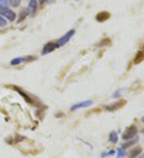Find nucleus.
Instances as JSON below:
<instances>
[{"mask_svg": "<svg viewBox=\"0 0 144 158\" xmlns=\"http://www.w3.org/2000/svg\"><path fill=\"white\" fill-rule=\"evenodd\" d=\"M7 23L6 19L0 15V27H4L5 26H7Z\"/></svg>", "mask_w": 144, "mask_h": 158, "instance_id": "nucleus-19", "label": "nucleus"}, {"mask_svg": "<svg viewBox=\"0 0 144 158\" xmlns=\"http://www.w3.org/2000/svg\"><path fill=\"white\" fill-rule=\"evenodd\" d=\"M142 122H144V117H143V118H142Z\"/></svg>", "mask_w": 144, "mask_h": 158, "instance_id": "nucleus-23", "label": "nucleus"}, {"mask_svg": "<svg viewBox=\"0 0 144 158\" xmlns=\"http://www.w3.org/2000/svg\"><path fill=\"white\" fill-rule=\"evenodd\" d=\"M137 133H138V129L135 125H133L126 129L122 137H123V140H130V139H132L134 137H136Z\"/></svg>", "mask_w": 144, "mask_h": 158, "instance_id": "nucleus-1", "label": "nucleus"}, {"mask_svg": "<svg viewBox=\"0 0 144 158\" xmlns=\"http://www.w3.org/2000/svg\"><path fill=\"white\" fill-rule=\"evenodd\" d=\"M9 2L8 0H0V10L5 7H7Z\"/></svg>", "mask_w": 144, "mask_h": 158, "instance_id": "nucleus-16", "label": "nucleus"}, {"mask_svg": "<svg viewBox=\"0 0 144 158\" xmlns=\"http://www.w3.org/2000/svg\"><path fill=\"white\" fill-rule=\"evenodd\" d=\"M59 47V45L56 43L54 42H50V43H46L44 46H43V49L42 50V55H45V54H47L49 53L54 51L56 48Z\"/></svg>", "mask_w": 144, "mask_h": 158, "instance_id": "nucleus-5", "label": "nucleus"}, {"mask_svg": "<svg viewBox=\"0 0 144 158\" xmlns=\"http://www.w3.org/2000/svg\"><path fill=\"white\" fill-rule=\"evenodd\" d=\"M37 8H38V3H37L36 0H30L28 5V9H27L29 14L35 15V12L37 11Z\"/></svg>", "mask_w": 144, "mask_h": 158, "instance_id": "nucleus-9", "label": "nucleus"}, {"mask_svg": "<svg viewBox=\"0 0 144 158\" xmlns=\"http://www.w3.org/2000/svg\"><path fill=\"white\" fill-rule=\"evenodd\" d=\"M0 14H1V15L6 17L11 22L15 21L16 19V14L13 10H10L9 8L7 7H5L3 9H2V10H0Z\"/></svg>", "mask_w": 144, "mask_h": 158, "instance_id": "nucleus-4", "label": "nucleus"}, {"mask_svg": "<svg viewBox=\"0 0 144 158\" xmlns=\"http://www.w3.org/2000/svg\"><path fill=\"white\" fill-rule=\"evenodd\" d=\"M113 154H115V151L111 150L107 152H103V153L102 154V156L103 157H105V156H111V155H113Z\"/></svg>", "mask_w": 144, "mask_h": 158, "instance_id": "nucleus-20", "label": "nucleus"}, {"mask_svg": "<svg viewBox=\"0 0 144 158\" xmlns=\"http://www.w3.org/2000/svg\"><path fill=\"white\" fill-rule=\"evenodd\" d=\"M93 104V102L91 100L88 101H85V102H80V103H78V104L74 105L72 107H71V111H74V110H76L80 108H86V107H88V106H90Z\"/></svg>", "mask_w": 144, "mask_h": 158, "instance_id": "nucleus-7", "label": "nucleus"}, {"mask_svg": "<svg viewBox=\"0 0 144 158\" xmlns=\"http://www.w3.org/2000/svg\"><path fill=\"white\" fill-rule=\"evenodd\" d=\"M14 89H15V90L17 91L18 93H19V94L22 95V96H23V98H24V99H25V100H26V102H28V103H31V104H33L32 99H31V98H30V97H29L28 95H27V94H26V93L24 92V91H23L21 89H20V88H18V87H16V86L14 87Z\"/></svg>", "mask_w": 144, "mask_h": 158, "instance_id": "nucleus-10", "label": "nucleus"}, {"mask_svg": "<svg viewBox=\"0 0 144 158\" xmlns=\"http://www.w3.org/2000/svg\"><path fill=\"white\" fill-rule=\"evenodd\" d=\"M125 151L124 149H123V148H119V151H118V156L117 158H122L123 157V156H125Z\"/></svg>", "mask_w": 144, "mask_h": 158, "instance_id": "nucleus-18", "label": "nucleus"}, {"mask_svg": "<svg viewBox=\"0 0 144 158\" xmlns=\"http://www.w3.org/2000/svg\"><path fill=\"white\" fill-rule=\"evenodd\" d=\"M138 141V137H134V138L132 139V140H131V141H129L128 142H126L124 143L123 145H122V148L123 149H127V148H130L131 146H132V145H134V144H136L137 142Z\"/></svg>", "mask_w": 144, "mask_h": 158, "instance_id": "nucleus-11", "label": "nucleus"}, {"mask_svg": "<svg viewBox=\"0 0 144 158\" xmlns=\"http://www.w3.org/2000/svg\"><path fill=\"white\" fill-rule=\"evenodd\" d=\"M142 133H144V129H142Z\"/></svg>", "mask_w": 144, "mask_h": 158, "instance_id": "nucleus-24", "label": "nucleus"}, {"mask_svg": "<svg viewBox=\"0 0 144 158\" xmlns=\"http://www.w3.org/2000/svg\"><path fill=\"white\" fill-rule=\"evenodd\" d=\"M22 0H10V2L11 4V6L14 7H17L19 6V4L21 2Z\"/></svg>", "mask_w": 144, "mask_h": 158, "instance_id": "nucleus-17", "label": "nucleus"}, {"mask_svg": "<svg viewBox=\"0 0 144 158\" xmlns=\"http://www.w3.org/2000/svg\"><path fill=\"white\" fill-rule=\"evenodd\" d=\"M139 158H144V154L141 155V156H139Z\"/></svg>", "mask_w": 144, "mask_h": 158, "instance_id": "nucleus-22", "label": "nucleus"}, {"mask_svg": "<svg viewBox=\"0 0 144 158\" xmlns=\"http://www.w3.org/2000/svg\"><path fill=\"white\" fill-rule=\"evenodd\" d=\"M109 141L113 144H116L119 141V137H118L117 133L115 131H112L111 133H110L109 135Z\"/></svg>", "mask_w": 144, "mask_h": 158, "instance_id": "nucleus-13", "label": "nucleus"}, {"mask_svg": "<svg viewBox=\"0 0 144 158\" xmlns=\"http://www.w3.org/2000/svg\"><path fill=\"white\" fill-rule=\"evenodd\" d=\"M25 60H26V58H14L13 60H11V64L12 66H17V65H19V64H21L22 62H24Z\"/></svg>", "mask_w": 144, "mask_h": 158, "instance_id": "nucleus-15", "label": "nucleus"}, {"mask_svg": "<svg viewBox=\"0 0 144 158\" xmlns=\"http://www.w3.org/2000/svg\"><path fill=\"white\" fill-rule=\"evenodd\" d=\"M142 148L141 146H136L134 147L133 149H131L130 152H128V158H135L142 153Z\"/></svg>", "mask_w": 144, "mask_h": 158, "instance_id": "nucleus-8", "label": "nucleus"}, {"mask_svg": "<svg viewBox=\"0 0 144 158\" xmlns=\"http://www.w3.org/2000/svg\"><path fill=\"white\" fill-rule=\"evenodd\" d=\"M110 17H111V14H110L109 12L102 11V12H99L98 14H97L95 19L98 23H103V22L109 19Z\"/></svg>", "mask_w": 144, "mask_h": 158, "instance_id": "nucleus-6", "label": "nucleus"}, {"mask_svg": "<svg viewBox=\"0 0 144 158\" xmlns=\"http://www.w3.org/2000/svg\"><path fill=\"white\" fill-rule=\"evenodd\" d=\"M144 60V53L142 51H138L136 54V55L134 58V64H139Z\"/></svg>", "mask_w": 144, "mask_h": 158, "instance_id": "nucleus-12", "label": "nucleus"}, {"mask_svg": "<svg viewBox=\"0 0 144 158\" xmlns=\"http://www.w3.org/2000/svg\"><path fill=\"white\" fill-rule=\"evenodd\" d=\"M75 34V31L74 30H71L70 31H68L65 35L60 38L57 42V44L59 45V46H64L65 44H67L72 37L74 36V35Z\"/></svg>", "mask_w": 144, "mask_h": 158, "instance_id": "nucleus-3", "label": "nucleus"}, {"mask_svg": "<svg viewBox=\"0 0 144 158\" xmlns=\"http://www.w3.org/2000/svg\"><path fill=\"white\" fill-rule=\"evenodd\" d=\"M126 104H127V101L123 100V99H120V100L117 101V102L107 106L105 109L106 110H107L109 112H114V111H116V110H119V109L123 108Z\"/></svg>", "mask_w": 144, "mask_h": 158, "instance_id": "nucleus-2", "label": "nucleus"}, {"mask_svg": "<svg viewBox=\"0 0 144 158\" xmlns=\"http://www.w3.org/2000/svg\"><path fill=\"white\" fill-rule=\"evenodd\" d=\"M29 15V12L27 10H22L21 12H20V14H19V19H18V23H21V22H23V20L25 19L27 17V15Z\"/></svg>", "mask_w": 144, "mask_h": 158, "instance_id": "nucleus-14", "label": "nucleus"}, {"mask_svg": "<svg viewBox=\"0 0 144 158\" xmlns=\"http://www.w3.org/2000/svg\"><path fill=\"white\" fill-rule=\"evenodd\" d=\"M38 1H39V2H40V3H43V2H45L46 1H47V0H38Z\"/></svg>", "mask_w": 144, "mask_h": 158, "instance_id": "nucleus-21", "label": "nucleus"}]
</instances>
